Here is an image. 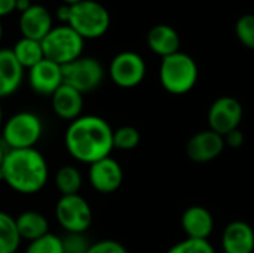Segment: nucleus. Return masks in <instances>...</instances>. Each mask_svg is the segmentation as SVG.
<instances>
[{"label":"nucleus","instance_id":"bb28decb","mask_svg":"<svg viewBox=\"0 0 254 253\" xmlns=\"http://www.w3.org/2000/svg\"><path fill=\"white\" fill-rule=\"evenodd\" d=\"M235 33L237 37L240 39V42L247 46L249 49L254 51V15L253 13H247L243 15L235 25Z\"/></svg>","mask_w":254,"mask_h":253},{"label":"nucleus","instance_id":"6e6552de","mask_svg":"<svg viewBox=\"0 0 254 253\" xmlns=\"http://www.w3.org/2000/svg\"><path fill=\"white\" fill-rule=\"evenodd\" d=\"M106 72L103 64L92 57H79L63 66V82L73 86L82 94L97 89L104 81Z\"/></svg>","mask_w":254,"mask_h":253},{"label":"nucleus","instance_id":"f257e3e1","mask_svg":"<svg viewBox=\"0 0 254 253\" xmlns=\"http://www.w3.org/2000/svg\"><path fill=\"white\" fill-rule=\"evenodd\" d=\"M64 146L77 163L91 166L110 157L113 148V128L97 115H82L68 122L64 133Z\"/></svg>","mask_w":254,"mask_h":253},{"label":"nucleus","instance_id":"f3484780","mask_svg":"<svg viewBox=\"0 0 254 253\" xmlns=\"http://www.w3.org/2000/svg\"><path fill=\"white\" fill-rule=\"evenodd\" d=\"M222 248L225 253H253L254 230L244 221L229 222L222 234Z\"/></svg>","mask_w":254,"mask_h":253},{"label":"nucleus","instance_id":"c756f323","mask_svg":"<svg viewBox=\"0 0 254 253\" xmlns=\"http://www.w3.org/2000/svg\"><path fill=\"white\" fill-rule=\"evenodd\" d=\"M223 140H225V145L232 148V149H238L244 145V134L240 128L228 133L226 136H223Z\"/></svg>","mask_w":254,"mask_h":253},{"label":"nucleus","instance_id":"5701e85b","mask_svg":"<svg viewBox=\"0 0 254 253\" xmlns=\"http://www.w3.org/2000/svg\"><path fill=\"white\" fill-rule=\"evenodd\" d=\"M21 242L15 218L0 210V253L18 252Z\"/></svg>","mask_w":254,"mask_h":253},{"label":"nucleus","instance_id":"393cba45","mask_svg":"<svg viewBox=\"0 0 254 253\" xmlns=\"http://www.w3.org/2000/svg\"><path fill=\"white\" fill-rule=\"evenodd\" d=\"M24 253H63L61 237L48 233L43 237L30 242Z\"/></svg>","mask_w":254,"mask_h":253},{"label":"nucleus","instance_id":"7c9ffc66","mask_svg":"<svg viewBox=\"0 0 254 253\" xmlns=\"http://www.w3.org/2000/svg\"><path fill=\"white\" fill-rule=\"evenodd\" d=\"M16 10V0H0V19Z\"/></svg>","mask_w":254,"mask_h":253},{"label":"nucleus","instance_id":"ddd939ff","mask_svg":"<svg viewBox=\"0 0 254 253\" xmlns=\"http://www.w3.org/2000/svg\"><path fill=\"white\" fill-rule=\"evenodd\" d=\"M18 25L22 37L42 42L54 27L52 13L43 4L31 3L25 10L19 12Z\"/></svg>","mask_w":254,"mask_h":253},{"label":"nucleus","instance_id":"a211bd4d","mask_svg":"<svg viewBox=\"0 0 254 253\" xmlns=\"http://www.w3.org/2000/svg\"><path fill=\"white\" fill-rule=\"evenodd\" d=\"M24 79V69L12 54V49L0 48V100L13 95Z\"/></svg>","mask_w":254,"mask_h":253},{"label":"nucleus","instance_id":"c9c22d12","mask_svg":"<svg viewBox=\"0 0 254 253\" xmlns=\"http://www.w3.org/2000/svg\"><path fill=\"white\" fill-rule=\"evenodd\" d=\"M3 39V25H1V19H0V42Z\"/></svg>","mask_w":254,"mask_h":253},{"label":"nucleus","instance_id":"473e14b6","mask_svg":"<svg viewBox=\"0 0 254 253\" xmlns=\"http://www.w3.org/2000/svg\"><path fill=\"white\" fill-rule=\"evenodd\" d=\"M6 152H7V149H6V146L3 145V142L0 140V167H1V164H3V160H4Z\"/></svg>","mask_w":254,"mask_h":253},{"label":"nucleus","instance_id":"4be33fe9","mask_svg":"<svg viewBox=\"0 0 254 253\" xmlns=\"http://www.w3.org/2000/svg\"><path fill=\"white\" fill-rule=\"evenodd\" d=\"M54 183L60 195H74L79 194L83 185L82 171L71 164H65L60 167L55 173Z\"/></svg>","mask_w":254,"mask_h":253},{"label":"nucleus","instance_id":"b1692460","mask_svg":"<svg viewBox=\"0 0 254 253\" xmlns=\"http://www.w3.org/2000/svg\"><path fill=\"white\" fill-rule=\"evenodd\" d=\"M140 131L131 125H122L113 130V148L119 151H132L140 145Z\"/></svg>","mask_w":254,"mask_h":253},{"label":"nucleus","instance_id":"39448f33","mask_svg":"<svg viewBox=\"0 0 254 253\" xmlns=\"http://www.w3.org/2000/svg\"><path fill=\"white\" fill-rule=\"evenodd\" d=\"M67 25H70L83 40L98 39L109 31L110 13L100 1L83 0L70 6Z\"/></svg>","mask_w":254,"mask_h":253},{"label":"nucleus","instance_id":"2eb2a0df","mask_svg":"<svg viewBox=\"0 0 254 253\" xmlns=\"http://www.w3.org/2000/svg\"><path fill=\"white\" fill-rule=\"evenodd\" d=\"M51 106L54 113L64 121H74L82 116L85 100L83 94L74 89L70 85L63 84L52 95H51Z\"/></svg>","mask_w":254,"mask_h":253},{"label":"nucleus","instance_id":"f8f14e48","mask_svg":"<svg viewBox=\"0 0 254 253\" xmlns=\"http://www.w3.org/2000/svg\"><path fill=\"white\" fill-rule=\"evenodd\" d=\"M27 81L33 92L43 97H51L64 84L63 67L54 61L43 58L40 63L28 69Z\"/></svg>","mask_w":254,"mask_h":253},{"label":"nucleus","instance_id":"9d476101","mask_svg":"<svg viewBox=\"0 0 254 253\" xmlns=\"http://www.w3.org/2000/svg\"><path fill=\"white\" fill-rule=\"evenodd\" d=\"M244 116L243 104L231 95L219 97L213 101L208 109V124L210 130L220 136H226L228 133L240 128Z\"/></svg>","mask_w":254,"mask_h":253},{"label":"nucleus","instance_id":"e433bc0d","mask_svg":"<svg viewBox=\"0 0 254 253\" xmlns=\"http://www.w3.org/2000/svg\"><path fill=\"white\" fill-rule=\"evenodd\" d=\"M0 182H3V173H1V169H0Z\"/></svg>","mask_w":254,"mask_h":253},{"label":"nucleus","instance_id":"dca6fc26","mask_svg":"<svg viewBox=\"0 0 254 253\" xmlns=\"http://www.w3.org/2000/svg\"><path fill=\"white\" fill-rule=\"evenodd\" d=\"M182 228L186 239L208 240L214 230V218L204 206H190L182 215Z\"/></svg>","mask_w":254,"mask_h":253},{"label":"nucleus","instance_id":"aec40b11","mask_svg":"<svg viewBox=\"0 0 254 253\" xmlns=\"http://www.w3.org/2000/svg\"><path fill=\"white\" fill-rule=\"evenodd\" d=\"M15 224H16V230L19 233L21 240H25L28 243L51 233L48 218L43 213L36 212V210L21 212L15 218Z\"/></svg>","mask_w":254,"mask_h":253},{"label":"nucleus","instance_id":"4468645a","mask_svg":"<svg viewBox=\"0 0 254 253\" xmlns=\"http://www.w3.org/2000/svg\"><path fill=\"white\" fill-rule=\"evenodd\" d=\"M226 145L223 140V136L214 133L213 130H202L196 134H193L188 145H186V154L193 163H210L222 155Z\"/></svg>","mask_w":254,"mask_h":253},{"label":"nucleus","instance_id":"f03ea898","mask_svg":"<svg viewBox=\"0 0 254 253\" xmlns=\"http://www.w3.org/2000/svg\"><path fill=\"white\" fill-rule=\"evenodd\" d=\"M0 169L3 183L22 195L39 194L49 179V164L36 148L7 149Z\"/></svg>","mask_w":254,"mask_h":253},{"label":"nucleus","instance_id":"1a4fd4ad","mask_svg":"<svg viewBox=\"0 0 254 253\" xmlns=\"http://www.w3.org/2000/svg\"><path fill=\"white\" fill-rule=\"evenodd\" d=\"M146 61L134 51H122L116 54L109 64V76L112 82L124 89L138 86L146 78Z\"/></svg>","mask_w":254,"mask_h":253},{"label":"nucleus","instance_id":"7ed1b4c3","mask_svg":"<svg viewBox=\"0 0 254 253\" xmlns=\"http://www.w3.org/2000/svg\"><path fill=\"white\" fill-rule=\"evenodd\" d=\"M199 70L196 61L186 52H176L164 57L159 66V81L162 88L174 95H183L193 89Z\"/></svg>","mask_w":254,"mask_h":253},{"label":"nucleus","instance_id":"58836bf2","mask_svg":"<svg viewBox=\"0 0 254 253\" xmlns=\"http://www.w3.org/2000/svg\"><path fill=\"white\" fill-rule=\"evenodd\" d=\"M15 253H19V252H15Z\"/></svg>","mask_w":254,"mask_h":253},{"label":"nucleus","instance_id":"a878e982","mask_svg":"<svg viewBox=\"0 0 254 253\" xmlns=\"http://www.w3.org/2000/svg\"><path fill=\"white\" fill-rule=\"evenodd\" d=\"M167 253H216V251L208 240L185 239L170 248Z\"/></svg>","mask_w":254,"mask_h":253},{"label":"nucleus","instance_id":"20e7f679","mask_svg":"<svg viewBox=\"0 0 254 253\" xmlns=\"http://www.w3.org/2000/svg\"><path fill=\"white\" fill-rule=\"evenodd\" d=\"M0 131L6 149H31L43 136V122L34 112L21 110L9 116Z\"/></svg>","mask_w":254,"mask_h":253},{"label":"nucleus","instance_id":"f704fd0d","mask_svg":"<svg viewBox=\"0 0 254 253\" xmlns=\"http://www.w3.org/2000/svg\"><path fill=\"white\" fill-rule=\"evenodd\" d=\"M63 3H65V4H76V3H80V1H83V0H61Z\"/></svg>","mask_w":254,"mask_h":253},{"label":"nucleus","instance_id":"412c9836","mask_svg":"<svg viewBox=\"0 0 254 253\" xmlns=\"http://www.w3.org/2000/svg\"><path fill=\"white\" fill-rule=\"evenodd\" d=\"M12 54L24 70L31 69L33 66H36L45 58L42 42L27 37H21L16 40V43L12 48Z\"/></svg>","mask_w":254,"mask_h":253},{"label":"nucleus","instance_id":"c85d7f7f","mask_svg":"<svg viewBox=\"0 0 254 253\" xmlns=\"http://www.w3.org/2000/svg\"><path fill=\"white\" fill-rule=\"evenodd\" d=\"M88 253H128V251L122 243L112 239H106L92 243Z\"/></svg>","mask_w":254,"mask_h":253},{"label":"nucleus","instance_id":"2f4dec72","mask_svg":"<svg viewBox=\"0 0 254 253\" xmlns=\"http://www.w3.org/2000/svg\"><path fill=\"white\" fill-rule=\"evenodd\" d=\"M55 15H57V18H58L63 24H67V22H68V16H70V4L63 3L61 6H58Z\"/></svg>","mask_w":254,"mask_h":253},{"label":"nucleus","instance_id":"6ab92c4d","mask_svg":"<svg viewBox=\"0 0 254 253\" xmlns=\"http://www.w3.org/2000/svg\"><path fill=\"white\" fill-rule=\"evenodd\" d=\"M147 45L153 54L164 58L180 51V36L174 27L158 24L147 33Z\"/></svg>","mask_w":254,"mask_h":253},{"label":"nucleus","instance_id":"423d86ee","mask_svg":"<svg viewBox=\"0 0 254 253\" xmlns=\"http://www.w3.org/2000/svg\"><path fill=\"white\" fill-rule=\"evenodd\" d=\"M43 55L46 60L65 66L83 54L85 40L67 24L52 27V30L42 40Z\"/></svg>","mask_w":254,"mask_h":253},{"label":"nucleus","instance_id":"cd10ccee","mask_svg":"<svg viewBox=\"0 0 254 253\" xmlns=\"http://www.w3.org/2000/svg\"><path fill=\"white\" fill-rule=\"evenodd\" d=\"M63 253H88L92 243L85 234H67L61 237Z\"/></svg>","mask_w":254,"mask_h":253},{"label":"nucleus","instance_id":"72a5a7b5","mask_svg":"<svg viewBox=\"0 0 254 253\" xmlns=\"http://www.w3.org/2000/svg\"><path fill=\"white\" fill-rule=\"evenodd\" d=\"M3 122H4V115H3V107H1V103H0V130L3 127Z\"/></svg>","mask_w":254,"mask_h":253},{"label":"nucleus","instance_id":"4c0bfd02","mask_svg":"<svg viewBox=\"0 0 254 253\" xmlns=\"http://www.w3.org/2000/svg\"><path fill=\"white\" fill-rule=\"evenodd\" d=\"M30 1H36V0H30Z\"/></svg>","mask_w":254,"mask_h":253},{"label":"nucleus","instance_id":"9b49d317","mask_svg":"<svg viewBox=\"0 0 254 253\" xmlns=\"http://www.w3.org/2000/svg\"><path fill=\"white\" fill-rule=\"evenodd\" d=\"M88 182L98 194H113L124 183V170L119 161L112 157H106L88 169Z\"/></svg>","mask_w":254,"mask_h":253},{"label":"nucleus","instance_id":"0eeeda50","mask_svg":"<svg viewBox=\"0 0 254 253\" xmlns=\"http://www.w3.org/2000/svg\"><path fill=\"white\" fill-rule=\"evenodd\" d=\"M92 218L91 204L80 194L61 195L55 204V219L67 234H85Z\"/></svg>","mask_w":254,"mask_h":253}]
</instances>
